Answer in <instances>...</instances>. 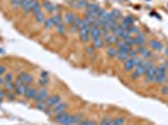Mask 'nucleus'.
I'll return each mask as SVG.
<instances>
[{
  "label": "nucleus",
  "mask_w": 168,
  "mask_h": 125,
  "mask_svg": "<svg viewBox=\"0 0 168 125\" xmlns=\"http://www.w3.org/2000/svg\"><path fill=\"white\" fill-rule=\"evenodd\" d=\"M142 61V58H128L127 60L123 63V69L125 72H132L136 69V66Z\"/></svg>",
  "instance_id": "nucleus-1"
},
{
  "label": "nucleus",
  "mask_w": 168,
  "mask_h": 125,
  "mask_svg": "<svg viewBox=\"0 0 168 125\" xmlns=\"http://www.w3.org/2000/svg\"><path fill=\"white\" fill-rule=\"evenodd\" d=\"M137 51H138V55H141L142 59H152L153 56L156 58V55H154V53H153L150 49L147 48L146 45L138 47V48H137Z\"/></svg>",
  "instance_id": "nucleus-2"
},
{
  "label": "nucleus",
  "mask_w": 168,
  "mask_h": 125,
  "mask_svg": "<svg viewBox=\"0 0 168 125\" xmlns=\"http://www.w3.org/2000/svg\"><path fill=\"white\" fill-rule=\"evenodd\" d=\"M156 75H157L156 66H152V68H149L148 70H146L144 79H146V83H147V84H153V83H154V79H156Z\"/></svg>",
  "instance_id": "nucleus-3"
},
{
  "label": "nucleus",
  "mask_w": 168,
  "mask_h": 125,
  "mask_svg": "<svg viewBox=\"0 0 168 125\" xmlns=\"http://www.w3.org/2000/svg\"><path fill=\"white\" fill-rule=\"evenodd\" d=\"M49 98V91L47 90V88H41V89H38V94L34 99L35 103H41V101H45Z\"/></svg>",
  "instance_id": "nucleus-4"
},
{
  "label": "nucleus",
  "mask_w": 168,
  "mask_h": 125,
  "mask_svg": "<svg viewBox=\"0 0 168 125\" xmlns=\"http://www.w3.org/2000/svg\"><path fill=\"white\" fill-rule=\"evenodd\" d=\"M134 45L136 47H142V45H146L148 41H147V36H146V34L144 33H138L137 35H134Z\"/></svg>",
  "instance_id": "nucleus-5"
},
{
  "label": "nucleus",
  "mask_w": 168,
  "mask_h": 125,
  "mask_svg": "<svg viewBox=\"0 0 168 125\" xmlns=\"http://www.w3.org/2000/svg\"><path fill=\"white\" fill-rule=\"evenodd\" d=\"M100 11V6L97 3H89L85 9V14H92V15H98V12Z\"/></svg>",
  "instance_id": "nucleus-6"
},
{
  "label": "nucleus",
  "mask_w": 168,
  "mask_h": 125,
  "mask_svg": "<svg viewBox=\"0 0 168 125\" xmlns=\"http://www.w3.org/2000/svg\"><path fill=\"white\" fill-rule=\"evenodd\" d=\"M131 25H134V18H132V16H129V15L124 16V18L120 20V23H119V26L122 29H124V30H127Z\"/></svg>",
  "instance_id": "nucleus-7"
},
{
  "label": "nucleus",
  "mask_w": 168,
  "mask_h": 125,
  "mask_svg": "<svg viewBox=\"0 0 168 125\" xmlns=\"http://www.w3.org/2000/svg\"><path fill=\"white\" fill-rule=\"evenodd\" d=\"M69 115H70V112H68V111L59 112V114L54 115V122H55L57 124H59V125H63L66 122V119L69 118Z\"/></svg>",
  "instance_id": "nucleus-8"
},
{
  "label": "nucleus",
  "mask_w": 168,
  "mask_h": 125,
  "mask_svg": "<svg viewBox=\"0 0 168 125\" xmlns=\"http://www.w3.org/2000/svg\"><path fill=\"white\" fill-rule=\"evenodd\" d=\"M148 45H149V49L152 50V51H162L163 50V44L159 40H156V39L149 40Z\"/></svg>",
  "instance_id": "nucleus-9"
},
{
  "label": "nucleus",
  "mask_w": 168,
  "mask_h": 125,
  "mask_svg": "<svg viewBox=\"0 0 168 125\" xmlns=\"http://www.w3.org/2000/svg\"><path fill=\"white\" fill-rule=\"evenodd\" d=\"M62 101V98L59 95H52V97H49L47 100H45V104H47L48 108H54L57 105V104H59Z\"/></svg>",
  "instance_id": "nucleus-10"
},
{
  "label": "nucleus",
  "mask_w": 168,
  "mask_h": 125,
  "mask_svg": "<svg viewBox=\"0 0 168 125\" xmlns=\"http://www.w3.org/2000/svg\"><path fill=\"white\" fill-rule=\"evenodd\" d=\"M43 8L45 10H47L48 12H50V14H58V11H59V6L58 5H54L53 3L50 1H44L43 3Z\"/></svg>",
  "instance_id": "nucleus-11"
},
{
  "label": "nucleus",
  "mask_w": 168,
  "mask_h": 125,
  "mask_svg": "<svg viewBox=\"0 0 168 125\" xmlns=\"http://www.w3.org/2000/svg\"><path fill=\"white\" fill-rule=\"evenodd\" d=\"M79 39H80L82 43H88L90 40V35H89V29L88 28H82L79 29Z\"/></svg>",
  "instance_id": "nucleus-12"
},
{
  "label": "nucleus",
  "mask_w": 168,
  "mask_h": 125,
  "mask_svg": "<svg viewBox=\"0 0 168 125\" xmlns=\"http://www.w3.org/2000/svg\"><path fill=\"white\" fill-rule=\"evenodd\" d=\"M66 109H68V104L64 103V101H60L54 108H52V111H53V115H57V114H59V112L66 111Z\"/></svg>",
  "instance_id": "nucleus-13"
},
{
  "label": "nucleus",
  "mask_w": 168,
  "mask_h": 125,
  "mask_svg": "<svg viewBox=\"0 0 168 125\" xmlns=\"http://www.w3.org/2000/svg\"><path fill=\"white\" fill-rule=\"evenodd\" d=\"M104 44L107 45V47H112V45H114L117 41L119 40V38L118 36H116L114 34H112V33H109L108 35H106L104 36Z\"/></svg>",
  "instance_id": "nucleus-14"
},
{
  "label": "nucleus",
  "mask_w": 168,
  "mask_h": 125,
  "mask_svg": "<svg viewBox=\"0 0 168 125\" xmlns=\"http://www.w3.org/2000/svg\"><path fill=\"white\" fill-rule=\"evenodd\" d=\"M18 79H20V80H22L24 84H28V85H30L32 83H33V80H34V79H33V76L29 73H20L19 74V76H18Z\"/></svg>",
  "instance_id": "nucleus-15"
},
{
  "label": "nucleus",
  "mask_w": 168,
  "mask_h": 125,
  "mask_svg": "<svg viewBox=\"0 0 168 125\" xmlns=\"http://www.w3.org/2000/svg\"><path fill=\"white\" fill-rule=\"evenodd\" d=\"M36 94H38V89H35V88H30L29 86V89L25 91V94H24V97L29 99V100H34L35 97H36Z\"/></svg>",
  "instance_id": "nucleus-16"
},
{
  "label": "nucleus",
  "mask_w": 168,
  "mask_h": 125,
  "mask_svg": "<svg viewBox=\"0 0 168 125\" xmlns=\"http://www.w3.org/2000/svg\"><path fill=\"white\" fill-rule=\"evenodd\" d=\"M167 79H168V75H167V74H158V73H157L156 79H154V84L163 85V84H166Z\"/></svg>",
  "instance_id": "nucleus-17"
},
{
  "label": "nucleus",
  "mask_w": 168,
  "mask_h": 125,
  "mask_svg": "<svg viewBox=\"0 0 168 125\" xmlns=\"http://www.w3.org/2000/svg\"><path fill=\"white\" fill-rule=\"evenodd\" d=\"M28 89H29V85L28 84H24V83H23V84H20V85H16L14 91H15L16 95H24L25 91H27Z\"/></svg>",
  "instance_id": "nucleus-18"
},
{
  "label": "nucleus",
  "mask_w": 168,
  "mask_h": 125,
  "mask_svg": "<svg viewBox=\"0 0 168 125\" xmlns=\"http://www.w3.org/2000/svg\"><path fill=\"white\" fill-rule=\"evenodd\" d=\"M118 55V49H117L114 45H112V47H108L107 48V56L111 58V59H114Z\"/></svg>",
  "instance_id": "nucleus-19"
},
{
  "label": "nucleus",
  "mask_w": 168,
  "mask_h": 125,
  "mask_svg": "<svg viewBox=\"0 0 168 125\" xmlns=\"http://www.w3.org/2000/svg\"><path fill=\"white\" fill-rule=\"evenodd\" d=\"M35 0H23V3H22V9L25 11V12H29L32 10V6H33V3H34Z\"/></svg>",
  "instance_id": "nucleus-20"
},
{
  "label": "nucleus",
  "mask_w": 168,
  "mask_h": 125,
  "mask_svg": "<svg viewBox=\"0 0 168 125\" xmlns=\"http://www.w3.org/2000/svg\"><path fill=\"white\" fill-rule=\"evenodd\" d=\"M75 16H77V15H75L74 12H66L65 16H64V22H65L64 24H65V25H68V26H69V25H72V24L74 23Z\"/></svg>",
  "instance_id": "nucleus-21"
},
{
  "label": "nucleus",
  "mask_w": 168,
  "mask_h": 125,
  "mask_svg": "<svg viewBox=\"0 0 168 125\" xmlns=\"http://www.w3.org/2000/svg\"><path fill=\"white\" fill-rule=\"evenodd\" d=\"M35 16V22L38 23V24H44V22H45V19H47V16H45V12L44 11H39L36 15H34Z\"/></svg>",
  "instance_id": "nucleus-22"
},
{
  "label": "nucleus",
  "mask_w": 168,
  "mask_h": 125,
  "mask_svg": "<svg viewBox=\"0 0 168 125\" xmlns=\"http://www.w3.org/2000/svg\"><path fill=\"white\" fill-rule=\"evenodd\" d=\"M128 53L127 51H123V50H118V55H117V59H118L120 63H124L125 60L128 59Z\"/></svg>",
  "instance_id": "nucleus-23"
},
{
  "label": "nucleus",
  "mask_w": 168,
  "mask_h": 125,
  "mask_svg": "<svg viewBox=\"0 0 168 125\" xmlns=\"http://www.w3.org/2000/svg\"><path fill=\"white\" fill-rule=\"evenodd\" d=\"M52 19H53V23H54V25H55V26L63 24V22H64V19H63V16H62L60 14H54V15L52 16Z\"/></svg>",
  "instance_id": "nucleus-24"
},
{
  "label": "nucleus",
  "mask_w": 168,
  "mask_h": 125,
  "mask_svg": "<svg viewBox=\"0 0 168 125\" xmlns=\"http://www.w3.org/2000/svg\"><path fill=\"white\" fill-rule=\"evenodd\" d=\"M57 31H58V34H59V35H62V36H65L66 31H68V29H66L65 24L63 23V24H60V25H58V26H57Z\"/></svg>",
  "instance_id": "nucleus-25"
},
{
  "label": "nucleus",
  "mask_w": 168,
  "mask_h": 125,
  "mask_svg": "<svg viewBox=\"0 0 168 125\" xmlns=\"http://www.w3.org/2000/svg\"><path fill=\"white\" fill-rule=\"evenodd\" d=\"M30 11H32L34 15H36L39 11H41V5H40V4L38 3V1H34V3H33V6H32V10H30Z\"/></svg>",
  "instance_id": "nucleus-26"
},
{
  "label": "nucleus",
  "mask_w": 168,
  "mask_h": 125,
  "mask_svg": "<svg viewBox=\"0 0 168 125\" xmlns=\"http://www.w3.org/2000/svg\"><path fill=\"white\" fill-rule=\"evenodd\" d=\"M4 88H5L6 91H14L15 89L14 81H4Z\"/></svg>",
  "instance_id": "nucleus-27"
},
{
  "label": "nucleus",
  "mask_w": 168,
  "mask_h": 125,
  "mask_svg": "<svg viewBox=\"0 0 168 125\" xmlns=\"http://www.w3.org/2000/svg\"><path fill=\"white\" fill-rule=\"evenodd\" d=\"M127 31H128V34L129 35H137L138 33H139V29H138V26H136V25H131L128 29H127Z\"/></svg>",
  "instance_id": "nucleus-28"
},
{
  "label": "nucleus",
  "mask_w": 168,
  "mask_h": 125,
  "mask_svg": "<svg viewBox=\"0 0 168 125\" xmlns=\"http://www.w3.org/2000/svg\"><path fill=\"white\" fill-rule=\"evenodd\" d=\"M93 45L95 49H102L104 47V40L102 39V38H99V39H95L93 40Z\"/></svg>",
  "instance_id": "nucleus-29"
},
{
  "label": "nucleus",
  "mask_w": 168,
  "mask_h": 125,
  "mask_svg": "<svg viewBox=\"0 0 168 125\" xmlns=\"http://www.w3.org/2000/svg\"><path fill=\"white\" fill-rule=\"evenodd\" d=\"M125 118L124 116H118V118L113 119V125H124Z\"/></svg>",
  "instance_id": "nucleus-30"
},
{
  "label": "nucleus",
  "mask_w": 168,
  "mask_h": 125,
  "mask_svg": "<svg viewBox=\"0 0 168 125\" xmlns=\"http://www.w3.org/2000/svg\"><path fill=\"white\" fill-rule=\"evenodd\" d=\"M85 53H87L89 56L94 55V54H95V48H94V45H93V44H92V45H87V47H85Z\"/></svg>",
  "instance_id": "nucleus-31"
},
{
  "label": "nucleus",
  "mask_w": 168,
  "mask_h": 125,
  "mask_svg": "<svg viewBox=\"0 0 168 125\" xmlns=\"http://www.w3.org/2000/svg\"><path fill=\"white\" fill-rule=\"evenodd\" d=\"M88 4L89 3H87V0H77V8L78 9H87Z\"/></svg>",
  "instance_id": "nucleus-32"
},
{
  "label": "nucleus",
  "mask_w": 168,
  "mask_h": 125,
  "mask_svg": "<svg viewBox=\"0 0 168 125\" xmlns=\"http://www.w3.org/2000/svg\"><path fill=\"white\" fill-rule=\"evenodd\" d=\"M82 120H84V114L83 112H77V114H74V122H75V125L78 123H80Z\"/></svg>",
  "instance_id": "nucleus-33"
},
{
  "label": "nucleus",
  "mask_w": 168,
  "mask_h": 125,
  "mask_svg": "<svg viewBox=\"0 0 168 125\" xmlns=\"http://www.w3.org/2000/svg\"><path fill=\"white\" fill-rule=\"evenodd\" d=\"M156 69H157V73H158V74H167V68L164 66V64H159V65H157Z\"/></svg>",
  "instance_id": "nucleus-34"
},
{
  "label": "nucleus",
  "mask_w": 168,
  "mask_h": 125,
  "mask_svg": "<svg viewBox=\"0 0 168 125\" xmlns=\"http://www.w3.org/2000/svg\"><path fill=\"white\" fill-rule=\"evenodd\" d=\"M35 108L38 110H41V111H45L48 109V106H47V104H45V101H41V103H36V105Z\"/></svg>",
  "instance_id": "nucleus-35"
},
{
  "label": "nucleus",
  "mask_w": 168,
  "mask_h": 125,
  "mask_svg": "<svg viewBox=\"0 0 168 125\" xmlns=\"http://www.w3.org/2000/svg\"><path fill=\"white\" fill-rule=\"evenodd\" d=\"M54 26V23H53V19L49 18V19H45L44 22V28L45 29H52Z\"/></svg>",
  "instance_id": "nucleus-36"
},
{
  "label": "nucleus",
  "mask_w": 168,
  "mask_h": 125,
  "mask_svg": "<svg viewBox=\"0 0 168 125\" xmlns=\"http://www.w3.org/2000/svg\"><path fill=\"white\" fill-rule=\"evenodd\" d=\"M111 14H112V16L116 20H118V19H123V16H122V14H120V11L119 10H113V11H111Z\"/></svg>",
  "instance_id": "nucleus-37"
},
{
  "label": "nucleus",
  "mask_w": 168,
  "mask_h": 125,
  "mask_svg": "<svg viewBox=\"0 0 168 125\" xmlns=\"http://www.w3.org/2000/svg\"><path fill=\"white\" fill-rule=\"evenodd\" d=\"M159 94L161 95H168V85L167 84H163L159 88Z\"/></svg>",
  "instance_id": "nucleus-38"
},
{
  "label": "nucleus",
  "mask_w": 168,
  "mask_h": 125,
  "mask_svg": "<svg viewBox=\"0 0 168 125\" xmlns=\"http://www.w3.org/2000/svg\"><path fill=\"white\" fill-rule=\"evenodd\" d=\"M38 83H39V85H40L41 88H45V86L49 84V79H48V78H40Z\"/></svg>",
  "instance_id": "nucleus-39"
},
{
  "label": "nucleus",
  "mask_w": 168,
  "mask_h": 125,
  "mask_svg": "<svg viewBox=\"0 0 168 125\" xmlns=\"http://www.w3.org/2000/svg\"><path fill=\"white\" fill-rule=\"evenodd\" d=\"M99 125H113V119L103 118V119H102V122L99 123Z\"/></svg>",
  "instance_id": "nucleus-40"
},
{
  "label": "nucleus",
  "mask_w": 168,
  "mask_h": 125,
  "mask_svg": "<svg viewBox=\"0 0 168 125\" xmlns=\"http://www.w3.org/2000/svg\"><path fill=\"white\" fill-rule=\"evenodd\" d=\"M77 125H97V124H95V122H93V120L85 119V120H82L80 123H78Z\"/></svg>",
  "instance_id": "nucleus-41"
},
{
  "label": "nucleus",
  "mask_w": 168,
  "mask_h": 125,
  "mask_svg": "<svg viewBox=\"0 0 168 125\" xmlns=\"http://www.w3.org/2000/svg\"><path fill=\"white\" fill-rule=\"evenodd\" d=\"M68 30H69V33H72V34H77V33H79V28L75 26L74 24H72V25H69Z\"/></svg>",
  "instance_id": "nucleus-42"
},
{
  "label": "nucleus",
  "mask_w": 168,
  "mask_h": 125,
  "mask_svg": "<svg viewBox=\"0 0 168 125\" xmlns=\"http://www.w3.org/2000/svg\"><path fill=\"white\" fill-rule=\"evenodd\" d=\"M4 81H14V75L11 73H5V75H4Z\"/></svg>",
  "instance_id": "nucleus-43"
},
{
  "label": "nucleus",
  "mask_w": 168,
  "mask_h": 125,
  "mask_svg": "<svg viewBox=\"0 0 168 125\" xmlns=\"http://www.w3.org/2000/svg\"><path fill=\"white\" fill-rule=\"evenodd\" d=\"M63 125H75V122H74V115L70 114L69 115V118L66 119V122L63 124Z\"/></svg>",
  "instance_id": "nucleus-44"
},
{
  "label": "nucleus",
  "mask_w": 168,
  "mask_h": 125,
  "mask_svg": "<svg viewBox=\"0 0 168 125\" xmlns=\"http://www.w3.org/2000/svg\"><path fill=\"white\" fill-rule=\"evenodd\" d=\"M22 3H23V0H10V4L14 8H20L22 6Z\"/></svg>",
  "instance_id": "nucleus-45"
},
{
  "label": "nucleus",
  "mask_w": 168,
  "mask_h": 125,
  "mask_svg": "<svg viewBox=\"0 0 168 125\" xmlns=\"http://www.w3.org/2000/svg\"><path fill=\"white\" fill-rule=\"evenodd\" d=\"M128 56H129V58H137V56H138L137 49H133V48H132V49L128 51Z\"/></svg>",
  "instance_id": "nucleus-46"
},
{
  "label": "nucleus",
  "mask_w": 168,
  "mask_h": 125,
  "mask_svg": "<svg viewBox=\"0 0 168 125\" xmlns=\"http://www.w3.org/2000/svg\"><path fill=\"white\" fill-rule=\"evenodd\" d=\"M65 1L68 3L70 6H74V8H77V0H65Z\"/></svg>",
  "instance_id": "nucleus-47"
},
{
  "label": "nucleus",
  "mask_w": 168,
  "mask_h": 125,
  "mask_svg": "<svg viewBox=\"0 0 168 125\" xmlns=\"http://www.w3.org/2000/svg\"><path fill=\"white\" fill-rule=\"evenodd\" d=\"M6 73V68L4 65H0V75H5Z\"/></svg>",
  "instance_id": "nucleus-48"
},
{
  "label": "nucleus",
  "mask_w": 168,
  "mask_h": 125,
  "mask_svg": "<svg viewBox=\"0 0 168 125\" xmlns=\"http://www.w3.org/2000/svg\"><path fill=\"white\" fill-rule=\"evenodd\" d=\"M48 76H49L48 72H41L40 73V78H48Z\"/></svg>",
  "instance_id": "nucleus-49"
},
{
  "label": "nucleus",
  "mask_w": 168,
  "mask_h": 125,
  "mask_svg": "<svg viewBox=\"0 0 168 125\" xmlns=\"http://www.w3.org/2000/svg\"><path fill=\"white\" fill-rule=\"evenodd\" d=\"M8 99H9V100H15V95L14 94H8Z\"/></svg>",
  "instance_id": "nucleus-50"
},
{
  "label": "nucleus",
  "mask_w": 168,
  "mask_h": 125,
  "mask_svg": "<svg viewBox=\"0 0 168 125\" xmlns=\"http://www.w3.org/2000/svg\"><path fill=\"white\" fill-rule=\"evenodd\" d=\"M0 85H4V78H3V75H0Z\"/></svg>",
  "instance_id": "nucleus-51"
},
{
  "label": "nucleus",
  "mask_w": 168,
  "mask_h": 125,
  "mask_svg": "<svg viewBox=\"0 0 168 125\" xmlns=\"http://www.w3.org/2000/svg\"><path fill=\"white\" fill-rule=\"evenodd\" d=\"M164 55H166V56H168V47H167V48H164Z\"/></svg>",
  "instance_id": "nucleus-52"
},
{
  "label": "nucleus",
  "mask_w": 168,
  "mask_h": 125,
  "mask_svg": "<svg viewBox=\"0 0 168 125\" xmlns=\"http://www.w3.org/2000/svg\"><path fill=\"white\" fill-rule=\"evenodd\" d=\"M164 66H166V68H167V70H168V60L166 61V64H164Z\"/></svg>",
  "instance_id": "nucleus-53"
},
{
  "label": "nucleus",
  "mask_w": 168,
  "mask_h": 125,
  "mask_svg": "<svg viewBox=\"0 0 168 125\" xmlns=\"http://www.w3.org/2000/svg\"><path fill=\"white\" fill-rule=\"evenodd\" d=\"M132 125H139V124H132Z\"/></svg>",
  "instance_id": "nucleus-54"
}]
</instances>
